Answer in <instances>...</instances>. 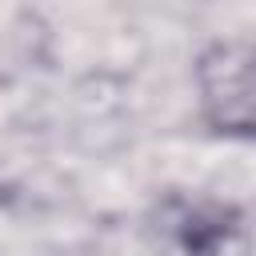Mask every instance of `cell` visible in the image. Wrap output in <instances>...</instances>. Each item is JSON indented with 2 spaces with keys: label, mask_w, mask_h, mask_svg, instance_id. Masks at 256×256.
I'll list each match as a JSON object with an SVG mask.
<instances>
[{
  "label": "cell",
  "mask_w": 256,
  "mask_h": 256,
  "mask_svg": "<svg viewBox=\"0 0 256 256\" xmlns=\"http://www.w3.org/2000/svg\"><path fill=\"white\" fill-rule=\"evenodd\" d=\"M204 100L216 124L256 132V52H220L204 64Z\"/></svg>",
  "instance_id": "1"
}]
</instances>
